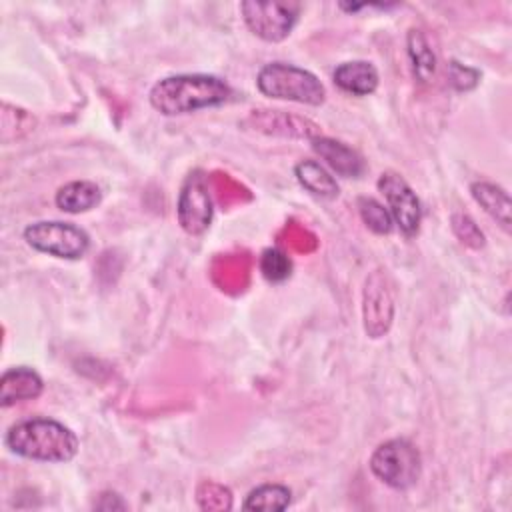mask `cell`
Masks as SVG:
<instances>
[{
	"instance_id": "1",
	"label": "cell",
	"mask_w": 512,
	"mask_h": 512,
	"mask_svg": "<svg viewBox=\"0 0 512 512\" xmlns=\"http://www.w3.org/2000/svg\"><path fill=\"white\" fill-rule=\"evenodd\" d=\"M150 104L164 116H180L214 108L230 98V86L212 74H174L150 90Z\"/></svg>"
},
{
	"instance_id": "2",
	"label": "cell",
	"mask_w": 512,
	"mask_h": 512,
	"mask_svg": "<svg viewBox=\"0 0 512 512\" xmlns=\"http://www.w3.org/2000/svg\"><path fill=\"white\" fill-rule=\"evenodd\" d=\"M4 442L12 454L36 462H70L80 446L76 434L52 418L18 422L6 432Z\"/></svg>"
},
{
	"instance_id": "3",
	"label": "cell",
	"mask_w": 512,
	"mask_h": 512,
	"mask_svg": "<svg viewBox=\"0 0 512 512\" xmlns=\"http://www.w3.org/2000/svg\"><path fill=\"white\" fill-rule=\"evenodd\" d=\"M258 90L276 100L320 106L326 100V88L316 74L286 62H270L256 76Z\"/></svg>"
},
{
	"instance_id": "4",
	"label": "cell",
	"mask_w": 512,
	"mask_h": 512,
	"mask_svg": "<svg viewBox=\"0 0 512 512\" xmlns=\"http://www.w3.org/2000/svg\"><path fill=\"white\" fill-rule=\"evenodd\" d=\"M372 474L394 490H406L420 478L422 458L418 448L406 438L382 442L368 462Z\"/></svg>"
},
{
	"instance_id": "5",
	"label": "cell",
	"mask_w": 512,
	"mask_h": 512,
	"mask_svg": "<svg viewBox=\"0 0 512 512\" xmlns=\"http://www.w3.org/2000/svg\"><path fill=\"white\" fill-rule=\"evenodd\" d=\"M24 240L34 250L64 260L82 258L90 246V238L80 226L60 220H42L28 224L24 228Z\"/></svg>"
},
{
	"instance_id": "6",
	"label": "cell",
	"mask_w": 512,
	"mask_h": 512,
	"mask_svg": "<svg viewBox=\"0 0 512 512\" xmlns=\"http://www.w3.org/2000/svg\"><path fill=\"white\" fill-rule=\"evenodd\" d=\"M242 16L250 32L266 42L284 40L300 14L296 2H242Z\"/></svg>"
},
{
	"instance_id": "7",
	"label": "cell",
	"mask_w": 512,
	"mask_h": 512,
	"mask_svg": "<svg viewBox=\"0 0 512 512\" xmlns=\"http://www.w3.org/2000/svg\"><path fill=\"white\" fill-rule=\"evenodd\" d=\"M176 214H178V224L186 234L200 236L202 232L208 230L214 208H212L208 178L202 170H192L186 176L178 194Z\"/></svg>"
},
{
	"instance_id": "8",
	"label": "cell",
	"mask_w": 512,
	"mask_h": 512,
	"mask_svg": "<svg viewBox=\"0 0 512 512\" xmlns=\"http://www.w3.org/2000/svg\"><path fill=\"white\" fill-rule=\"evenodd\" d=\"M364 330L370 338H380L388 332L394 318V286L386 270H374L362 290Z\"/></svg>"
},
{
	"instance_id": "9",
	"label": "cell",
	"mask_w": 512,
	"mask_h": 512,
	"mask_svg": "<svg viewBox=\"0 0 512 512\" xmlns=\"http://www.w3.org/2000/svg\"><path fill=\"white\" fill-rule=\"evenodd\" d=\"M378 190L388 204L394 224H398L406 236L416 234L422 220V206L410 184L396 172H384L378 178Z\"/></svg>"
},
{
	"instance_id": "10",
	"label": "cell",
	"mask_w": 512,
	"mask_h": 512,
	"mask_svg": "<svg viewBox=\"0 0 512 512\" xmlns=\"http://www.w3.org/2000/svg\"><path fill=\"white\" fill-rule=\"evenodd\" d=\"M312 150L338 176L358 178L366 170L364 158L354 148H350L344 142H338L334 138H326V136L312 138Z\"/></svg>"
},
{
	"instance_id": "11",
	"label": "cell",
	"mask_w": 512,
	"mask_h": 512,
	"mask_svg": "<svg viewBox=\"0 0 512 512\" xmlns=\"http://www.w3.org/2000/svg\"><path fill=\"white\" fill-rule=\"evenodd\" d=\"M44 382L32 368H10L0 378V406L8 408L22 400H34L42 394Z\"/></svg>"
},
{
	"instance_id": "12",
	"label": "cell",
	"mask_w": 512,
	"mask_h": 512,
	"mask_svg": "<svg viewBox=\"0 0 512 512\" xmlns=\"http://www.w3.org/2000/svg\"><path fill=\"white\" fill-rule=\"evenodd\" d=\"M334 84L352 96H368L378 88V70L372 62L350 60L336 66Z\"/></svg>"
},
{
	"instance_id": "13",
	"label": "cell",
	"mask_w": 512,
	"mask_h": 512,
	"mask_svg": "<svg viewBox=\"0 0 512 512\" xmlns=\"http://www.w3.org/2000/svg\"><path fill=\"white\" fill-rule=\"evenodd\" d=\"M102 200L100 188L90 180H72L58 188L56 206L68 214H80L96 208Z\"/></svg>"
},
{
	"instance_id": "14",
	"label": "cell",
	"mask_w": 512,
	"mask_h": 512,
	"mask_svg": "<svg viewBox=\"0 0 512 512\" xmlns=\"http://www.w3.org/2000/svg\"><path fill=\"white\" fill-rule=\"evenodd\" d=\"M470 192H472V198L482 206V210L488 216H492L502 226V230L510 232L512 202H510L508 192L504 188H500L498 184H492L486 180L474 182L470 186Z\"/></svg>"
},
{
	"instance_id": "15",
	"label": "cell",
	"mask_w": 512,
	"mask_h": 512,
	"mask_svg": "<svg viewBox=\"0 0 512 512\" xmlns=\"http://www.w3.org/2000/svg\"><path fill=\"white\" fill-rule=\"evenodd\" d=\"M294 176L304 190L318 198H336L340 192L336 178L318 160L298 162L294 166Z\"/></svg>"
},
{
	"instance_id": "16",
	"label": "cell",
	"mask_w": 512,
	"mask_h": 512,
	"mask_svg": "<svg viewBox=\"0 0 512 512\" xmlns=\"http://www.w3.org/2000/svg\"><path fill=\"white\" fill-rule=\"evenodd\" d=\"M256 126L260 130L266 132V128H270L268 132L272 134H282V136H300V138H316L318 134V126L306 118H298L280 110H266V114H262L256 120Z\"/></svg>"
},
{
	"instance_id": "17",
	"label": "cell",
	"mask_w": 512,
	"mask_h": 512,
	"mask_svg": "<svg viewBox=\"0 0 512 512\" xmlns=\"http://www.w3.org/2000/svg\"><path fill=\"white\" fill-rule=\"evenodd\" d=\"M406 46L414 78L422 84H428L436 74V54L430 48L428 38L422 34V30H410Z\"/></svg>"
},
{
	"instance_id": "18",
	"label": "cell",
	"mask_w": 512,
	"mask_h": 512,
	"mask_svg": "<svg viewBox=\"0 0 512 512\" xmlns=\"http://www.w3.org/2000/svg\"><path fill=\"white\" fill-rule=\"evenodd\" d=\"M292 500V492L284 484H262L248 492L242 508L244 510H264V512H280L288 508Z\"/></svg>"
},
{
	"instance_id": "19",
	"label": "cell",
	"mask_w": 512,
	"mask_h": 512,
	"mask_svg": "<svg viewBox=\"0 0 512 512\" xmlns=\"http://www.w3.org/2000/svg\"><path fill=\"white\" fill-rule=\"evenodd\" d=\"M358 212L362 222L374 232V234H390L394 220L384 204L370 196H360L358 198Z\"/></svg>"
},
{
	"instance_id": "20",
	"label": "cell",
	"mask_w": 512,
	"mask_h": 512,
	"mask_svg": "<svg viewBox=\"0 0 512 512\" xmlns=\"http://www.w3.org/2000/svg\"><path fill=\"white\" fill-rule=\"evenodd\" d=\"M260 272L268 282H284L292 274V260L278 248H266L260 256Z\"/></svg>"
},
{
	"instance_id": "21",
	"label": "cell",
	"mask_w": 512,
	"mask_h": 512,
	"mask_svg": "<svg viewBox=\"0 0 512 512\" xmlns=\"http://www.w3.org/2000/svg\"><path fill=\"white\" fill-rule=\"evenodd\" d=\"M198 504L202 510H228L232 506V494L220 484L204 482L198 488Z\"/></svg>"
},
{
	"instance_id": "22",
	"label": "cell",
	"mask_w": 512,
	"mask_h": 512,
	"mask_svg": "<svg viewBox=\"0 0 512 512\" xmlns=\"http://www.w3.org/2000/svg\"><path fill=\"white\" fill-rule=\"evenodd\" d=\"M452 228L456 232V236L472 248H482L484 246V234L480 232V228L474 224L472 218L464 216V214H454L452 216Z\"/></svg>"
},
{
	"instance_id": "23",
	"label": "cell",
	"mask_w": 512,
	"mask_h": 512,
	"mask_svg": "<svg viewBox=\"0 0 512 512\" xmlns=\"http://www.w3.org/2000/svg\"><path fill=\"white\" fill-rule=\"evenodd\" d=\"M478 78H480V72L474 70V68H468L460 62H450V82L456 90L464 92V90H470L478 84Z\"/></svg>"
}]
</instances>
